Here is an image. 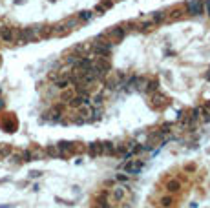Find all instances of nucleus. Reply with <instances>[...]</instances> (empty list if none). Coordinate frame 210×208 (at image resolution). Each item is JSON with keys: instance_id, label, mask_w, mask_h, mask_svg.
<instances>
[{"instance_id": "1", "label": "nucleus", "mask_w": 210, "mask_h": 208, "mask_svg": "<svg viewBox=\"0 0 210 208\" xmlns=\"http://www.w3.org/2000/svg\"><path fill=\"white\" fill-rule=\"evenodd\" d=\"M186 11H188V15H192V17H197V15H203V0H188L186 2Z\"/></svg>"}, {"instance_id": "2", "label": "nucleus", "mask_w": 210, "mask_h": 208, "mask_svg": "<svg viewBox=\"0 0 210 208\" xmlns=\"http://www.w3.org/2000/svg\"><path fill=\"white\" fill-rule=\"evenodd\" d=\"M90 95H79V93H75L73 95V99L68 102L71 108H80V106H90Z\"/></svg>"}, {"instance_id": "3", "label": "nucleus", "mask_w": 210, "mask_h": 208, "mask_svg": "<svg viewBox=\"0 0 210 208\" xmlns=\"http://www.w3.org/2000/svg\"><path fill=\"white\" fill-rule=\"evenodd\" d=\"M124 172L126 173H132V175H137L139 172H141V168H143V162L141 161H124Z\"/></svg>"}, {"instance_id": "4", "label": "nucleus", "mask_w": 210, "mask_h": 208, "mask_svg": "<svg viewBox=\"0 0 210 208\" xmlns=\"http://www.w3.org/2000/svg\"><path fill=\"white\" fill-rule=\"evenodd\" d=\"M104 35H108L112 40H115V42H119V40H122L124 38V35H126V28H121V26H115V28H112V29H108Z\"/></svg>"}, {"instance_id": "5", "label": "nucleus", "mask_w": 210, "mask_h": 208, "mask_svg": "<svg viewBox=\"0 0 210 208\" xmlns=\"http://www.w3.org/2000/svg\"><path fill=\"white\" fill-rule=\"evenodd\" d=\"M0 38H2L4 42H13L17 38V31L11 29V28H2L0 29Z\"/></svg>"}, {"instance_id": "6", "label": "nucleus", "mask_w": 210, "mask_h": 208, "mask_svg": "<svg viewBox=\"0 0 210 208\" xmlns=\"http://www.w3.org/2000/svg\"><path fill=\"white\" fill-rule=\"evenodd\" d=\"M93 64H95L99 70H102L104 73H110L112 71V64H110V60L106 57H97V60L93 62Z\"/></svg>"}, {"instance_id": "7", "label": "nucleus", "mask_w": 210, "mask_h": 208, "mask_svg": "<svg viewBox=\"0 0 210 208\" xmlns=\"http://www.w3.org/2000/svg\"><path fill=\"white\" fill-rule=\"evenodd\" d=\"M152 102H154V106H157V108H164V106L168 104V99H166L164 95H161V93H157V91H154V97H152Z\"/></svg>"}, {"instance_id": "8", "label": "nucleus", "mask_w": 210, "mask_h": 208, "mask_svg": "<svg viewBox=\"0 0 210 208\" xmlns=\"http://www.w3.org/2000/svg\"><path fill=\"white\" fill-rule=\"evenodd\" d=\"M2 128L4 131H7V133H13V131L17 130V120L11 117V119H4L2 120Z\"/></svg>"}, {"instance_id": "9", "label": "nucleus", "mask_w": 210, "mask_h": 208, "mask_svg": "<svg viewBox=\"0 0 210 208\" xmlns=\"http://www.w3.org/2000/svg\"><path fill=\"white\" fill-rule=\"evenodd\" d=\"M55 86L59 88V90H66V88L71 86V79H70V75H62L60 79L55 80Z\"/></svg>"}, {"instance_id": "10", "label": "nucleus", "mask_w": 210, "mask_h": 208, "mask_svg": "<svg viewBox=\"0 0 210 208\" xmlns=\"http://www.w3.org/2000/svg\"><path fill=\"white\" fill-rule=\"evenodd\" d=\"M124 194H126V188H124V186H117V188L112 190V199H113V201H122V199H124Z\"/></svg>"}, {"instance_id": "11", "label": "nucleus", "mask_w": 210, "mask_h": 208, "mask_svg": "<svg viewBox=\"0 0 210 208\" xmlns=\"http://www.w3.org/2000/svg\"><path fill=\"white\" fill-rule=\"evenodd\" d=\"M57 148H59V151H60V157H64V153H66V151H73V150H75V146H73L71 142H66V141L59 142Z\"/></svg>"}, {"instance_id": "12", "label": "nucleus", "mask_w": 210, "mask_h": 208, "mask_svg": "<svg viewBox=\"0 0 210 208\" xmlns=\"http://www.w3.org/2000/svg\"><path fill=\"white\" fill-rule=\"evenodd\" d=\"M166 190H168V192H172V194L179 192V190H181V181H177V179H170V181L166 183Z\"/></svg>"}, {"instance_id": "13", "label": "nucleus", "mask_w": 210, "mask_h": 208, "mask_svg": "<svg viewBox=\"0 0 210 208\" xmlns=\"http://www.w3.org/2000/svg\"><path fill=\"white\" fill-rule=\"evenodd\" d=\"M60 115H62V106H55V108L48 113V119L53 120V122H57V120H60Z\"/></svg>"}, {"instance_id": "14", "label": "nucleus", "mask_w": 210, "mask_h": 208, "mask_svg": "<svg viewBox=\"0 0 210 208\" xmlns=\"http://www.w3.org/2000/svg\"><path fill=\"white\" fill-rule=\"evenodd\" d=\"M88 151H90L91 157L101 155V153H102V144H101V142H91V144L88 146Z\"/></svg>"}, {"instance_id": "15", "label": "nucleus", "mask_w": 210, "mask_h": 208, "mask_svg": "<svg viewBox=\"0 0 210 208\" xmlns=\"http://www.w3.org/2000/svg\"><path fill=\"white\" fill-rule=\"evenodd\" d=\"M168 17V13H164V11H155V13L152 15V22L154 24H161V22H164Z\"/></svg>"}, {"instance_id": "16", "label": "nucleus", "mask_w": 210, "mask_h": 208, "mask_svg": "<svg viewBox=\"0 0 210 208\" xmlns=\"http://www.w3.org/2000/svg\"><path fill=\"white\" fill-rule=\"evenodd\" d=\"M159 204H161V208H172V206H174V197H170V195L161 197Z\"/></svg>"}, {"instance_id": "17", "label": "nucleus", "mask_w": 210, "mask_h": 208, "mask_svg": "<svg viewBox=\"0 0 210 208\" xmlns=\"http://www.w3.org/2000/svg\"><path fill=\"white\" fill-rule=\"evenodd\" d=\"M157 88H159V82H157L155 79H148V80H146V91L154 93V91H157Z\"/></svg>"}, {"instance_id": "18", "label": "nucleus", "mask_w": 210, "mask_h": 208, "mask_svg": "<svg viewBox=\"0 0 210 208\" xmlns=\"http://www.w3.org/2000/svg\"><path fill=\"white\" fill-rule=\"evenodd\" d=\"M73 95H75V91H73V90H68V88H66V90L60 93V101H62V102H70L71 99H73Z\"/></svg>"}, {"instance_id": "19", "label": "nucleus", "mask_w": 210, "mask_h": 208, "mask_svg": "<svg viewBox=\"0 0 210 208\" xmlns=\"http://www.w3.org/2000/svg\"><path fill=\"white\" fill-rule=\"evenodd\" d=\"M9 153H11V146H9V144H2V146H0V159L9 157Z\"/></svg>"}, {"instance_id": "20", "label": "nucleus", "mask_w": 210, "mask_h": 208, "mask_svg": "<svg viewBox=\"0 0 210 208\" xmlns=\"http://www.w3.org/2000/svg\"><path fill=\"white\" fill-rule=\"evenodd\" d=\"M102 144V153H115V146L112 142H101Z\"/></svg>"}, {"instance_id": "21", "label": "nucleus", "mask_w": 210, "mask_h": 208, "mask_svg": "<svg viewBox=\"0 0 210 208\" xmlns=\"http://www.w3.org/2000/svg\"><path fill=\"white\" fill-rule=\"evenodd\" d=\"M46 153H48V155H51V157H60V151H59L57 146H48L46 148Z\"/></svg>"}, {"instance_id": "22", "label": "nucleus", "mask_w": 210, "mask_h": 208, "mask_svg": "<svg viewBox=\"0 0 210 208\" xmlns=\"http://www.w3.org/2000/svg\"><path fill=\"white\" fill-rule=\"evenodd\" d=\"M101 117H102V108H101V106H99V108L95 106V108L91 109V120H93V119H101Z\"/></svg>"}, {"instance_id": "23", "label": "nucleus", "mask_w": 210, "mask_h": 208, "mask_svg": "<svg viewBox=\"0 0 210 208\" xmlns=\"http://www.w3.org/2000/svg\"><path fill=\"white\" fill-rule=\"evenodd\" d=\"M181 15H183V9H181V7H177V9H174V11H172L170 20H177V18H181Z\"/></svg>"}, {"instance_id": "24", "label": "nucleus", "mask_w": 210, "mask_h": 208, "mask_svg": "<svg viewBox=\"0 0 210 208\" xmlns=\"http://www.w3.org/2000/svg\"><path fill=\"white\" fill-rule=\"evenodd\" d=\"M170 130H172V124H170V122H164V124L161 126V130H159V131H161L163 135H168V133H170Z\"/></svg>"}, {"instance_id": "25", "label": "nucleus", "mask_w": 210, "mask_h": 208, "mask_svg": "<svg viewBox=\"0 0 210 208\" xmlns=\"http://www.w3.org/2000/svg\"><path fill=\"white\" fill-rule=\"evenodd\" d=\"M90 18H91L90 11H80V13H79V20H90Z\"/></svg>"}, {"instance_id": "26", "label": "nucleus", "mask_w": 210, "mask_h": 208, "mask_svg": "<svg viewBox=\"0 0 210 208\" xmlns=\"http://www.w3.org/2000/svg\"><path fill=\"white\" fill-rule=\"evenodd\" d=\"M102 101H104V99H102V95H101V93L93 97V104H95V106H102Z\"/></svg>"}, {"instance_id": "27", "label": "nucleus", "mask_w": 210, "mask_h": 208, "mask_svg": "<svg viewBox=\"0 0 210 208\" xmlns=\"http://www.w3.org/2000/svg\"><path fill=\"white\" fill-rule=\"evenodd\" d=\"M117 181H121V183H128L130 177H128V175H124V173H119V175H117Z\"/></svg>"}, {"instance_id": "28", "label": "nucleus", "mask_w": 210, "mask_h": 208, "mask_svg": "<svg viewBox=\"0 0 210 208\" xmlns=\"http://www.w3.org/2000/svg\"><path fill=\"white\" fill-rule=\"evenodd\" d=\"M22 157H24V161H33V155H31L29 150H26V151L22 153Z\"/></svg>"}, {"instance_id": "29", "label": "nucleus", "mask_w": 210, "mask_h": 208, "mask_svg": "<svg viewBox=\"0 0 210 208\" xmlns=\"http://www.w3.org/2000/svg\"><path fill=\"white\" fill-rule=\"evenodd\" d=\"M203 7H205V11H206V15L210 17V0H205V4H203Z\"/></svg>"}, {"instance_id": "30", "label": "nucleus", "mask_w": 210, "mask_h": 208, "mask_svg": "<svg viewBox=\"0 0 210 208\" xmlns=\"http://www.w3.org/2000/svg\"><path fill=\"white\" fill-rule=\"evenodd\" d=\"M104 9H106V7H104V6H102V4H101V6H97V7H95V11H97V13H99V15H102V13H104Z\"/></svg>"}, {"instance_id": "31", "label": "nucleus", "mask_w": 210, "mask_h": 208, "mask_svg": "<svg viewBox=\"0 0 210 208\" xmlns=\"http://www.w3.org/2000/svg\"><path fill=\"white\" fill-rule=\"evenodd\" d=\"M102 6L108 9V7H112V6H113V2H112V0H104V2H102Z\"/></svg>"}, {"instance_id": "32", "label": "nucleus", "mask_w": 210, "mask_h": 208, "mask_svg": "<svg viewBox=\"0 0 210 208\" xmlns=\"http://www.w3.org/2000/svg\"><path fill=\"white\" fill-rule=\"evenodd\" d=\"M29 175H31V177H40V175H42V172H31Z\"/></svg>"}, {"instance_id": "33", "label": "nucleus", "mask_w": 210, "mask_h": 208, "mask_svg": "<svg viewBox=\"0 0 210 208\" xmlns=\"http://www.w3.org/2000/svg\"><path fill=\"white\" fill-rule=\"evenodd\" d=\"M186 170H188V172H194V170H196V166H194V164H188Z\"/></svg>"}, {"instance_id": "34", "label": "nucleus", "mask_w": 210, "mask_h": 208, "mask_svg": "<svg viewBox=\"0 0 210 208\" xmlns=\"http://www.w3.org/2000/svg\"><path fill=\"white\" fill-rule=\"evenodd\" d=\"M0 64H2V59H0Z\"/></svg>"}]
</instances>
